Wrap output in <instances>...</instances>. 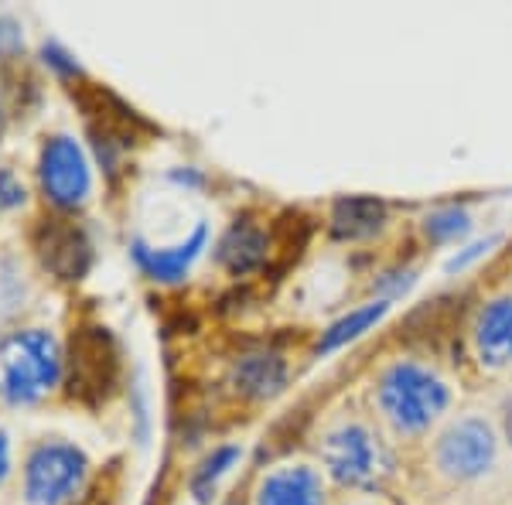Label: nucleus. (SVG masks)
<instances>
[{"label": "nucleus", "mask_w": 512, "mask_h": 505, "mask_svg": "<svg viewBox=\"0 0 512 505\" xmlns=\"http://www.w3.org/2000/svg\"><path fill=\"white\" fill-rule=\"evenodd\" d=\"M41 256L45 267L55 270L65 280H79L89 267V243L79 229L72 226H52L48 236L41 239Z\"/></svg>", "instance_id": "obj_14"}, {"label": "nucleus", "mask_w": 512, "mask_h": 505, "mask_svg": "<svg viewBox=\"0 0 512 505\" xmlns=\"http://www.w3.org/2000/svg\"><path fill=\"white\" fill-rule=\"evenodd\" d=\"M205 243H209V226L198 222L192 229V236L181 239L178 246H168V250H151L144 239H134V260L140 263V270H144L147 277L161 280V284H175V280H181L192 270V263L202 256Z\"/></svg>", "instance_id": "obj_9"}, {"label": "nucleus", "mask_w": 512, "mask_h": 505, "mask_svg": "<svg viewBox=\"0 0 512 505\" xmlns=\"http://www.w3.org/2000/svg\"><path fill=\"white\" fill-rule=\"evenodd\" d=\"M239 454L243 451H239L236 444H226V447H219V451H212V458H205V465L198 468V475L192 482V492H195L198 502H209V495L216 492L219 478L229 475V468L239 461Z\"/></svg>", "instance_id": "obj_17"}, {"label": "nucleus", "mask_w": 512, "mask_h": 505, "mask_svg": "<svg viewBox=\"0 0 512 505\" xmlns=\"http://www.w3.org/2000/svg\"><path fill=\"white\" fill-rule=\"evenodd\" d=\"M472 229V215L458 205H448V209H437L424 219V233L431 243H454Z\"/></svg>", "instance_id": "obj_18"}, {"label": "nucleus", "mask_w": 512, "mask_h": 505, "mask_svg": "<svg viewBox=\"0 0 512 505\" xmlns=\"http://www.w3.org/2000/svg\"><path fill=\"white\" fill-rule=\"evenodd\" d=\"M41 55H45V65H52V69L65 72V76H76L79 72V62L72 59L69 52L59 45V41H45V48H41Z\"/></svg>", "instance_id": "obj_20"}, {"label": "nucleus", "mask_w": 512, "mask_h": 505, "mask_svg": "<svg viewBox=\"0 0 512 505\" xmlns=\"http://www.w3.org/2000/svg\"><path fill=\"white\" fill-rule=\"evenodd\" d=\"M390 311V304L386 301H373V304H366V308H359V311H352V314H345L342 321H335L332 328L321 335V342H318V352L321 355H328V352H335V349H342V345H349L355 342V338L362 335V331H369L376 325L383 314Z\"/></svg>", "instance_id": "obj_16"}, {"label": "nucleus", "mask_w": 512, "mask_h": 505, "mask_svg": "<svg viewBox=\"0 0 512 505\" xmlns=\"http://www.w3.org/2000/svg\"><path fill=\"white\" fill-rule=\"evenodd\" d=\"M72 393L82 400H99L117 379V345L106 328H82L72 342Z\"/></svg>", "instance_id": "obj_7"}, {"label": "nucleus", "mask_w": 512, "mask_h": 505, "mask_svg": "<svg viewBox=\"0 0 512 505\" xmlns=\"http://www.w3.org/2000/svg\"><path fill=\"white\" fill-rule=\"evenodd\" d=\"M31 297V280L14 253H0V325L18 318Z\"/></svg>", "instance_id": "obj_15"}, {"label": "nucleus", "mask_w": 512, "mask_h": 505, "mask_svg": "<svg viewBox=\"0 0 512 505\" xmlns=\"http://www.w3.org/2000/svg\"><path fill=\"white\" fill-rule=\"evenodd\" d=\"M287 383V362L277 352H250L233 366V386L236 393L250 400H270Z\"/></svg>", "instance_id": "obj_11"}, {"label": "nucleus", "mask_w": 512, "mask_h": 505, "mask_svg": "<svg viewBox=\"0 0 512 505\" xmlns=\"http://www.w3.org/2000/svg\"><path fill=\"white\" fill-rule=\"evenodd\" d=\"M434 461L441 475L454 478V482H478L499 461V437H495L489 420L461 417L441 434Z\"/></svg>", "instance_id": "obj_5"}, {"label": "nucleus", "mask_w": 512, "mask_h": 505, "mask_svg": "<svg viewBox=\"0 0 512 505\" xmlns=\"http://www.w3.org/2000/svg\"><path fill=\"white\" fill-rule=\"evenodd\" d=\"M253 505H325V482L308 465L277 468L256 488Z\"/></svg>", "instance_id": "obj_10"}, {"label": "nucleus", "mask_w": 512, "mask_h": 505, "mask_svg": "<svg viewBox=\"0 0 512 505\" xmlns=\"http://www.w3.org/2000/svg\"><path fill=\"white\" fill-rule=\"evenodd\" d=\"M216 260L229 273H250L267 260V233L256 229L253 222H233L226 229V236L216 246Z\"/></svg>", "instance_id": "obj_12"}, {"label": "nucleus", "mask_w": 512, "mask_h": 505, "mask_svg": "<svg viewBox=\"0 0 512 505\" xmlns=\"http://www.w3.org/2000/svg\"><path fill=\"white\" fill-rule=\"evenodd\" d=\"M376 403L400 434H424L451 407V389L434 369L400 359L379 372Z\"/></svg>", "instance_id": "obj_2"}, {"label": "nucleus", "mask_w": 512, "mask_h": 505, "mask_svg": "<svg viewBox=\"0 0 512 505\" xmlns=\"http://www.w3.org/2000/svg\"><path fill=\"white\" fill-rule=\"evenodd\" d=\"M65 359L59 338L45 328H21L0 342V400L31 407L59 386Z\"/></svg>", "instance_id": "obj_1"}, {"label": "nucleus", "mask_w": 512, "mask_h": 505, "mask_svg": "<svg viewBox=\"0 0 512 505\" xmlns=\"http://www.w3.org/2000/svg\"><path fill=\"white\" fill-rule=\"evenodd\" d=\"M24 198H28L24 181L14 175L11 168H0V205H4V209H14V205H24Z\"/></svg>", "instance_id": "obj_19"}, {"label": "nucleus", "mask_w": 512, "mask_h": 505, "mask_svg": "<svg viewBox=\"0 0 512 505\" xmlns=\"http://www.w3.org/2000/svg\"><path fill=\"white\" fill-rule=\"evenodd\" d=\"M495 243H499V236H489V239H478V243H472V246H468L465 253H454L451 260H448V273H458V270H465L468 263H475L478 256H485V253H489Z\"/></svg>", "instance_id": "obj_21"}, {"label": "nucleus", "mask_w": 512, "mask_h": 505, "mask_svg": "<svg viewBox=\"0 0 512 505\" xmlns=\"http://www.w3.org/2000/svg\"><path fill=\"white\" fill-rule=\"evenodd\" d=\"M475 352L485 369H512V297H495L475 321Z\"/></svg>", "instance_id": "obj_8"}, {"label": "nucleus", "mask_w": 512, "mask_h": 505, "mask_svg": "<svg viewBox=\"0 0 512 505\" xmlns=\"http://www.w3.org/2000/svg\"><path fill=\"white\" fill-rule=\"evenodd\" d=\"M321 461L342 485L369 488L379 485V478L390 468L379 437L362 420H342L321 441Z\"/></svg>", "instance_id": "obj_4"}, {"label": "nucleus", "mask_w": 512, "mask_h": 505, "mask_svg": "<svg viewBox=\"0 0 512 505\" xmlns=\"http://www.w3.org/2000/svg\"><path fill=\"white\" fill-rule=\"evenodd\" d=\"M11 468H14V458H11V437H7V430L0 427V485L11 478Z\"/></svg>", "instance_id": "obj_23"}, {"label": "nucleus", "mask_w": 512, "mask_h": 505, "mask_svg": "<svg viewBox=\"0 0 512 505\" xmlns=\"http://www.w3.org/2000/svg\"><path fill=\"white\" fill-rule=\"evenodd\" d=\"M24 48V31L14 18H0V55H14Z\"/></svg>", "instance_id": "obj_22"}, {"label": "nucleus", "mask_w": 512, "mask_h": 505, "mask_svg": "<svg viewBox=\"0 0 512 505\" xmlns=\"http://www.w3.org/2000/svg\"><path fill=\"white\" fill-rule=\"evenodd\" d=\"M38 181L41 192L59 209H79L93 192V171L82 144L69 134H55L41 144L38 154Z\"/></svg>", "instance_id": "obj_6"}, {"label": "nucleus", "mask_w": 512, "mask_h": 505, "mask_svg": "<svg viewBox=\"0 0 512 505\" xmlns=\"http://www.w3.org/2000/svg\"><path fill=\"white\" fill-rule=\"evenodd\" d=\"M89 475L86 451L69 441H41L24 461V502L28 505H65L76 499Z\"/></svg>", "instance_id": "obj_3"}, {"label": "nucleus", "mask_w": 512, "mask_h": 505, "mask_svg": "<svg viewBox=\"0 0 512 505\" xmlns=\"http://www.w3.org/2000/svg\"><path fill=\"white\" fill-rule=\"evenodd\" d=\"M386 222V205L373 195L338 198L332 209V233L338 239H366L376 236Z\"/></svg>", "instance_id": "obj_13"}]
</instances>
